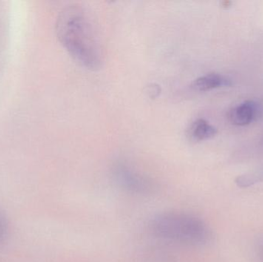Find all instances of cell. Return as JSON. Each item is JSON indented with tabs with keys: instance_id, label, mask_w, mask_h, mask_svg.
<instances>
[{
	"instance_id": "obj_8",
	"label": "cell",
	"mask_w": 263,
	"mask_h": 262,
	"mask_svg": "<svg viewBox=\"0 0 263 262\" xmlns=\"http://www.w3.org/2000/svg\"><path fill=\"white\" fill-rule=\"evenodd\" d=\"M6 223L4 217L0 213V241H3V238L6 236Z\"/></svg>"
},
{
	"instance_id": "obj_2",
	"label": "cell",
	"mask_w": 263,
	"mask_h": 262,
	"mask_svg": "<svg viewBox=\"0 0 263 262\" xmlns=\"http://www.w3.org/2000/svg\"><path fill=\"white\" fill-rule=\"evenodd\" d=\"M150 230L158 238L187 246H204L213 233L208 225L199 217L184 212H164L150 221Z\"/></svg>"
},
{
	"instance_id": "obj_5",
	"label": "cell",
	"mask_w": 263,
	"mask_h": 262,
	"mask_svg": "<svg viewBox=\"0 0 263 262\" xmlns=\"http://www.w3.org/2000/svg\"><path fill=\"white\" fill-rule=\"evenodd\" d=\"M233 82L229 77L219 73H210L196 78L191 86L194 90L206 92L218 88L229 87Z\"/></svg>"
},
{
	"instance_id": "obj_3",
	"label": "cell",
	"mask_w": 263,
	"mask_h": 262,
	"mask_svg": "<svg viewBox=\"0 0 263 262\" xmlns=\"http://www.w3.org/2000/svg\"><path fill=\"white\" fill-rule=\"evenodd\" d=\"M114 176L119 184L126 190L138 194L151 192L153 184L149 180L125 163H118L114 168Z\"/></svg>"
},
{
	"instance_id": "obj_7",
	"label": "cell",
	"mask_w": 263,
	"mask_h": 262,
	"mask_svg": "<svg viewBox=\"0 0 263 262\" xmlns=\"http://www.w3.org/2000/svg\"><path fill=\"white\" fill-rule=\"evenodd\" d=\"M256 252L257 255L258 259L260 262H263V237L258 240L256 246Z\"/></svg>"
},
{
	"instance_id": "obj_1",
	"label": "cell",
	"mask_w": 263,
	"mask_h": 262,
	"mask_svg": "<svg viewBox=\"0 0 263 262\" xmlns=\"http://www.w3.org/2000/svg\"><path fill=\"white\" fill-rule=\"evenodd\" d=\"M55 30L63 47L82 66L92 70L102 67L103 43L95 20L86 7L73 4L65 8L57 18Z\"/></svg>"
},
{
	"instance_id": "obj_6",
	"label": "cell",
	"mask_w": 263,
	"mask_h": 262,
	"mask_svg": "<svg viewBox=\"0 0 263 262\" xmlns=\"http://www.w3.org/2000/svg\"><path fill=\"white\" fill-rule=\"evenodd\" d=\"M217 134V129L203 118L193 122L190 129V135L196 141H203L213 138Z\"/></svg>"
},
{
	"instance_id": "obj_4",
	"label": "cell",
	"mask_w": 263,
	"mask_h": 262,
	"mask_svg": "<svg viewBox=\"0 0 263 262\" xmlns=\"http://www.w3.org/2000/svg\"><path fill=\"white\" fill-rule=\"evenodd\" d=\"M262 106L257 102L248 100L233 107L228 113L232 124L244 126L256 121L262 115Z\"/></svg>"
}]
</instances>
